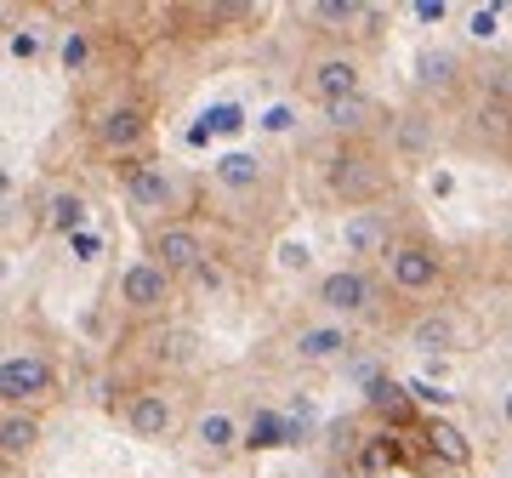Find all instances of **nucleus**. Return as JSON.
I'll return each mask as SVG.
<instances>
[{"label": "nucleus", "instance_id": "obj_1", "mask_svg": "<svg viewBox=\"0 0 512 478\" xmlns=\"http://www.w3.org/2000/svg\"><path fill=\"white\" fill-rule=\"evenodd\" d=\"M387 183H393L387 166L376 160V154H365V148H348V154H336V160H330V194H336V200H348V205L382 200Z\"/></svg>", "mask_w": 512, "mask_h": 478}, {"label": "nucleus", "instance_id": "obj_2", "mask_svg": "<svg viewBox=\"0 0 512 478\" xmlns=\"http://www.w3.org/2000/svg\"><path fill=\"white\" fill-rule=\"evenodd\" d=\"M120 177H126V200L137 205V211H171V205L188 200V188L171 183V171H165L160 160H126Z\"/></svg>", "mask_w": 512, "mask_h": 478}, {"label": "nucleus", "instance_id": "obj_3", "mask_svg": "<svg viewBox=\"0 0 512 478\" xmlns=\"http://www.w3.org/2000/svg\"><path fill=\"white\" fill-rule=\"evenodd\" d=\"M342 245L353 257H387V217L382 211H359L342 222Z\"/></svg>", "mask_w": 512, "mask_h": 478}, {"label": "nucleus", "instance_id": "obj_4", "mask_svg": "<svg viewBox=\"0 0 512 478\" xmlns=\"http://www.w3.org/2000/svg\"><path fill=\"white\" fill-rule=\"evenodd\" d=\"M46 387H52V370L40 365V359H29V353L23 359H6V370H0V393L6 399H40Z\"/></svg>", "mask_w": 512, "mask_h": 478}, {"label": "nucleus", "instance_id": "obj_5", "mask_svg": "<svg viewBox=\"0 0 512 478\" xmlns=\"http://www.w3.org/2000/svg\"><path fill=\"white\" fill-rule=\"evenodd\" d=\"M433 279H439V257L427 245H404L399 257H393V285L399 291H427Z\"/></svg>", "mask_w": 512, "mask_h": 478}, {"label": "nucleus", "instance_id": "obj_6", "mask_svg": "<svg viewBox=\"0 0 512 478\" xmlns=\"http://www.w3.org/2000/svg\"><path fill=\"white\" fill-rule=\"evenodd\" d=\"M365 399H370V410H382L393 427L410 422V387H399V382H387V376H376V370H365Z\"/></svg>", "mask_w": 512, "mask_h": 478}, {"label": "nucleus", "instance_id": "obj_7", "mask_svg": "<svg viewBox=\"0 0 512 478\" xmlns=\"http://www.w3.org/2000/svg\"><path fill=\"white\" fill-rule=\"evenodd\" d=\"M313 92L325 97V103H348V97H359V69H353L348 57H330V63L313 69Z\"/></svg>", "mask_w": 512, "mask_h": 478}, {"label": "nucleus", "instance_id": "obj_8", "mask_svg": "<svg viewBox=\"0 0 512 478\" xmlns=\"http://www.w3.org/2000/svg\"><path fill=\"white\" fill-rule=\"evenodd\" d=\"M205 245L194 234H188V228H165L160 234V268H177V274H200L205 268Z\"/></svg>", "mask_w": 512, "mask_h": 478}, {"label": "nucleus", "instance_id": "obj_9", "mask_svg": "<svg viewBox=\"0 0 512 478\" xmlns=\"http://www.w3.org/2000/svg\"><path fill=\"white\" fill-rule=\"evenodd\" d=\"M126 302L137 313L160 308V302H165V268H160V262H137V268H131V274H126Z\"/></svg>", "mask_w": 512, "mask_h": 478}, {"label": "nucleus", "instance_id": "obj_10", "mask_svg": "<svg viewBox=\"0 0 512 478\" xmlns=\"http://www.w3.org/2000/svg\"><path fill=\"white\" fill-rule=\"evenodd\" d=\"M410 348L450 353V348H461V325L450 319V313H427V319H416V331H410Z\"/></svg>", "mask_w": 512, "mask_h": 478}, {"label": "nucleus", "instance_id": "obj_11", "mask_svg": "<svg viewBox=\"0 0 512 478\" xmlns=\"http://www.w3.org/2000/svg\"><path fill=\"white\" fill-rule=\"evenodd\" d=\"M365 296H370V285H365V274H330L325 285H319V302L325 308H336V313H359L365 308Z\"/></svg>", "mask_w": 512, "mask_h": 478}, {"label": "nucleus", "instance_id": "obj_12", "mask_svg": "<svg viewBox=\"0 0 512 478\" xmlns=\"http://www.w3.org/2000/svg\"><path fill=\"white\" fill-rule=\"evenodd\" d=\"M421 444H427L444 467H467V461H473V444L461 439L450 422H427V427H421Z\"/></svg>", "mask_w": 512, "mask_h": 478}, {"label": "nucleus", "instance_id": "obj_13", "mask_svg": "<svg viewBox=\"0 0 512 478\" xmlns=\"http://www.w3.org/2000/svg\"><path fill=\"white\" fill-rule=\"evenodd\" d=\"M131 427H137L143 439H160L165 427H171V405H165L160 393H143V399H131Z\"/></svg>", "mask_w": 512, "mask_h": 478}, {"label": "nucleus", "instance_id": "obj_14", "mask_svg": "<svg viewBox=\"0 0 512 478\" xmlns=\"http://www.w3.org/2000/svg\"><path fill=\"white\" fill-rule=\"evenodd\" d=\"M97 137H103L109 148L137 143V137H143V114H137V109H109V114H103V126H97Z\"/></svg>", "mask_w": 512, "mask_h": 478}, {"label": "nucleus", "instance_id": "obj_15", "mask_svg": "<svg viewBox=\"0 0 512 478\" xmlns=\"http://www.w3.org/2000/svg\"><path fill=\"white\" fill-rule=\"evenodd\" d=\"M342 348H348V336H342V331H308V336H296V359H308V365H325V359H336Z\"/></svg>", "mask_w": 512, "mask_h": 478}, {"label": "nucleus", "instance_id": "obj_16", "mask_svg": "<svg viewBox=\"0 0 512 478\" xmlns=\"http://www.w3.org/2000/svg\"><path fill=\"white\" fill-rule=\"evenodd\" d=\"M245 444H251V450L285 444V422H279V416H268V410H262V416H251V427H245Z\"/></svg>", "mask_w": 512, "mask_h": 478}, {"label": "nucleus", "instance_id": "obj_17", "mask_svg": "<svg viewBox=\"0 0 512 478\" xmlns=\"http://www.w3.org/2000/svg\"><path fill=\"white\" fill-rule=\"evenodd\" d=\"M450 69H456V57H450V52H421L416 80H421V86H450Z\"/></svg>", "mask_w": 512, "mask_h": 478}, {"label": "nucleus", "instance_id": "obj_18", "mask_svg": "<svg viewBox=\"0 0 512 478\" xmlns=\"http://www.w3.org/2000/svg\"><path fill=\"white\" fill-rule=\"evenodd\" d=\"M217 183H228V188H251L256 183V160L251 154H228L217 166Z\"/></svg>", "mask_w": 512, "mask_h": 478}, {"label": "nucleus", "instance_id": "obj_19", "mask_svg": "<svg viewBox=\"0 0 512 478\" xmlns=\"http://www.w3.org/2000/svg\"><path fill=\"white\" fill-rule=\"evenodd\" d=\"M325 114H330V126H336V131H353V126H365V120H370L365 97H348V103H325Z\"/></svg>", "mask_w": 512, "mask_h": 478}, {"label": "nucleus", "instance_id": "obj_20", "mask_svg": "<svg viewBox=\"0 0 512 478\" xmlns=\"http://www.w3.org/2000/svg\"><path fill=\"white\" fill-rule=\"evenodd\" d=\"M200 444L211 450V456H222V450L234 444V422H228V416H205V422H200Z\"/></svg>", "mask_w": 512, "mask_h": 478}, {"label": "nucleus", "instance_id": "obj_21", "mask_svg": "<svg viewBox=\"0 0 512 478\" xmlns=\"http://www.w3.org/2000/svg\"><path fill=\"white\" fill-rule=\"evenodd\" d=\"M0 439H6V456H18V450H29V444H35V422H23V416H6Z\"/></svg>", "mask_w": 512, "mask_h": 478}, {"label": "nucleus", "instance_id": "obj_22", "mask_svg": "<svg viewBox=\"0 0 512 478\" xmlns=\"http://www.w3.org/2000/svg\"><path fill=\"white\" fill-rule=\"evenodd\" d=\"M80 211H86V205L74 200V194H63V200H52V222H57V228H80Z\"/></svg>", "mask_w": 512, "mask_h": 478}, {"label": "nucleus", "instance_id": "obj_23", "mask_svg": "<svg viewBox=\"0 0 512 478\" xmlns=\"http://www.w3.org/2000/svg\"><path fill=\"white\" fill-rule=\"evenodd\" d=\"M256 6H205V23H251Z\"/></svg>", "mask_w": 512, "mask_h": 478}, {"label": "nucleus", "instance_id": "obj_24", "mask_svg": "<svg viewBox=\"0 0 512 478\" xmlns=\"http://www.w3.org/2000/svg\"><path fill=\"white\" fill-rule=\"evenodd\" d=\"M205 126H211V131H239V126H245V114H239L234 103H222V109L205 114Z\"/></svg>", "mask_w": 512, "mask_h": 478}, {"label": "nucleus", "instance_id": "obj_25", "mask_svg": "<svg viewBox=\"0 0 512 478\" xmlns=\"http://www.w3.org/2000/svg\"><path fill=\"white\" fill-rule=\"evenodd\" d=\"M490 97L495 103H512V63H495L490 69Z\"/></svg>", "mask_w": 512, "mask_h": 478}, {"label": "nucleus", "instance_id": "obj_26", "mask_svg": "<svg viewBox=\"0 0 512 478\" xmlns=\"http://www.w3.org/2000/svg\"><path fill=\"white\" fill-rule=\"evenodd\" d=\"M410 399H421V405H444L450 393H439L433 382H410Z\"/></svg>", "mask_w": 512, "mask_h": 478}, {"label": "nucleus", "instance_id": "obj_27", "mask_svg": "<svg viewBox=\"0 0 512 478\" xmlns=\"http://www.w3.org/2000/svg\"><path fill=\"white\" fill-rule=\"evenodd\" d=\"M63 63H69V69H80V63H86V40H80V35L63 46Z\"/></svg>", "mask_w": 512, "mask_h": 478}, {"label": "nucleus", "instance_id": "obj_28", "mask_svg": "<svg viewBox=\"0 0 512 478\" xmlns=\"http://www.w3.org/2000/svg\"><path fill=\"white\" fill-rule=\"evenodd\" d=\"M473 35H495V6H484V12H473Z\"/></svg>", "mask_w": 512, "mask_h": 478}, {"label": "nucleus", "instance_id": "obj_29", "mask_svg": "<svg viewBox=\"0 0 512 478\" xmlns=\"http://www.w3.org/2000/svg\"><path fill=\"white\" fill-rule=\"evenodd\" d=\"M291 120H296L291 109H268V120H262V126H268V131H291Z\"/></svg>", "mask_w": 512, "mask_h": 478}, {"label": "nucleus", "instance_id": "obj_30", "mask_svg": "<svg viewBox=\"0 0 512 478\" xmlns=\"http://www.w3.org/2000/svg\"><path fill=\"white\" fill-rule=\"evenodd\" d=\"M416 18H421V23H439V18H444V0H421Z\"/></svg>", "mask_w": 512, "mask_h": 478}, {"label": "nucleus", "instance_id": "obj_31", "mask_svg": "<svg viewBox=\"0 0 512 478\" xmlns=\"http://www.w3.org/2000/svg\"><path fill=\"white\" fill-rule=\"evenodd\" d=\"M12 52H18V57H35L40 40H35V35H12Z\"/></svg>", "mask_w": 512, "mask_h": 478}, {"label": "nucleus", "instance_id": "obj_32", "mask_svg": "<svg viewBox=\"0 0 512 478\" xmlns=\"http://www.w3.org/2000/svg\"><path fill=\"white\" fill-rule=\"evenodd\" d=\"M279 262H285V268H302V262H308V251H302V245H285V251H279Z\"/></svg>", "mask_w": 512, "mask_h": 478}, {"label": "nucleus", "instance_id": "obj_33", "mask_svg": "<svg viewBox=\"0 0 512 478\" xmlns=\"http://www.w3.org/2000/svg\"><path fill=\"white\" fill-rule=\"evenodd\" d=\"M507 422H512V393H507Z\"/></svg>", "mask_w": 512, "mask_h": 478}, {"label": "nucleus", "instance_id": "obj_34", "mask_svg": "<svg viewBox=\"0 0 512 478\" xmlns=\"http://www.w3.org/2000/svg\"><path fill=\"white\" fill-rule=\"evenodd\" d=\"M325 478H348V473H325Z\"/></svg>", "mask_w": 512, "mask_h": 478}]
</instances>
